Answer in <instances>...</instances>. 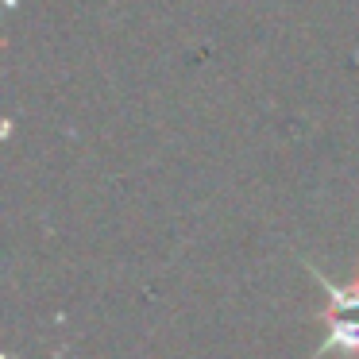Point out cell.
Instances as JSON below:
<instances>
[{
  "mask_svg": "<svg viewBox=\"0 0 359 359\" xmlns=\"http://www.w3.org/2000/svg\"><path fill=\"white\" fill-rule=\"evenodd\" d=\"M305 274L320 282L325 290V309H320V325H325V344L313 351V359H359V274L348 282H332L320 266L305 259Z\"/></svg>",
  "mask_w": 359,
  "mask_h": 359,
  "instance_id": "cell-1",
  "label": "cell"
}]
</instances>
